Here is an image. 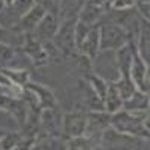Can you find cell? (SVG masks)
Segmentation results:
<instances>
[{"instance_id": "6da1fadb", "label": "cell", "mask_w": 150, "mask_h": 150, "mask_svg": "<svg viewBox=\"0 0 150 150\" xmlns=\"http://www.w3.org/2000/svg\"><path fill=\"white\" fill-rule=\"evenodd\" d=\"M144 114H147V111L135 112L122 108L110 116V125H112V128L116 131L126 135H147L149 126L144 125Z\"/></svg>"}, {"instance_id": "7a4b0ae2", "label": "cell", "mask_w": 150, "mask_h": 150, "mask_svg": "<svg viewBox=\"0 0 150 150\" xmlns=\"http://www.w3.org/2000/svg\"><path fill=\"white\" fill-rule=\"evenodd\" d=\"M129 42L128 32L119 24L99 26V48L101 51H116Z\"/></svg>"}, {"instance_id": "3957f363", "label": "cell", "mask_w": 150, "mask_h": 150, "mask_svg": "<svg viewBox=\"0 0 150 150\" xmlns=\"http://www.w3.org/2000/svg\"><path fill=\"white\" fill-rule=\"evenodd\" d=\"M129 77L134 81L137 90L149 93V65L138 56V53H134L132 63L129 68Z\"/></svg>"}, {"instance_id": "277c9868", "label": "cell", "mask_w": 150, "mask_h": 150, "mask_svg": "<svg viewBox=\"0 0 150 150\" xmlns=\"http://www.w3.org/2000/svg\"><path fill=\"white\" fill-rule=\"evenodd\" d=\"M86 129H87V116L83 114V112L78 111L68 112L62 119V131L69 138L84 135Z\"/></svg>"}, {"instance_id": "5b68a950", "label": "cell", "mask_w": 150, "mask_h": 150, "mask_svg": "<svg viewBox=\"0 0 150 150\" xmlns=\"http://www.w3.org/2000/svg\"><path fill=\"white\" fill-rule=\"evenodd\" d=\"M24 89L27 92H30V95L33 96V104L38 107L44 108H53L56 101H54V95L51 93V90H48L47 87L41 86V84H33V83H26Z\"/></svg>"}, {"instance_id": "8992f818", "label": "cell", "mask_w": 150, "mask_h": 150, "mask_svg": "<svg viewBox=\"0 0 150 150\" xmlns=\"http://www.w3.org/2000/svg\"><path fill=\"white\" fill-rule=\"evenodd\" d=\"M78 51L84 54L89 60H95L98 57V54L101 53V48H99V27L92 26L90 32L84 38V41L78 45Z\"/></svg>"}, {"instance_id": "52a82bcc", "label": "cell", "mask_w": 150, "mask_h": 150, "mask_svg": "<svg viewBox=\"0 0 150 150\" xmlns=\"http://www.w3.org/2000/svg\"><path fill=\"white\" fill-rule=\"evenodd\" d=\"M59 30V26H57V21L54 18V15L51 14H45L44 18L39 21V24L36 26V29L33 30L35 32V39L38 41H51L54 39V36Z\"/></svg>"}, {"instance_id": "ba28073f", "label": "cell", "mask_w": 150, "mask_h": 150, "mask_svg": "<svg viewBox=\"0 0 150 150\" xmlns=\"http://www.w3.org/2000/svg\"><path fill=\"white\" fill-rule=\"evenodd\" d=\"M74 26H75V21H68L62 26L56 36H54V41L56 45L59 47V50L65 53H71L72 50L75 48V41H74Z\"/></svg>"}, {"instance_id": "9c48e42d", "label": "cell", "mask_w": 150, "mask_h": 150, "mask_svg": "<svg viewBox=\"0 0 150 150\" xmlns=\"http://www.w3.org/2000/svg\"><path fill=\"white\" fill-rule=\"evenodd\" d=\"M47 14V11L42 5H35L26 15H23L20 20V29L24 32H33L36 29V26L39 24V21L44 18V15Z\"/></svg>"}, {"instance_id": "30bf717a", "label": "cell", "mask_w": 150, "mask_h": 150, "mask_svg": "<svg viewBox=\"0 0 150 150\" xmlns=\"http://www.w3.org/2000/svg\"><path fill=\"white\" fill-rule=\"evenodd\" d=\"M128 111H135V112H143L149 111V93L135 90L131 98H128L126 101H123V107Z\"/></svg>"}, {"instance_id": "8fae6325", "label": "cell", "mask_w": 150, "mask_h": 150, "mask_svg": "<svg viewBox=\"0 0 150 150\" xmlns=\"http://www.w3.org/2000/svg\"><path fill=\"white\" fill-rule=\"evenodd\" d=\"M104 102V108L107 112H110V114H114V112H117L119 110H122L123 107V99L120 98L119 92L116 90V87L112 83H108V89H107V93L102 99Z\"/></svg>"}, {"instance_id": "7c38bea8", "label": "cell", "mask_w": 150, "mask_h": 150, "mask_svg": "<svg viewBox=\"0 0 150 150\" xmlns=\"http://www.w3.org/2000/svg\"><path fill=\"white\" fill-rule=\"evenodd\" d=\"M138 56L149 65L150 62V30H149V21H144L140 29V39L138 47L135 48Z\"/></svg>"}, {"instance_id": "4fadbf2b", "label": "cell", "mask_w": 150, "mask_h": 150, "mask_svg": "<svg viewBox=\"0 0 150 150\" xmlns=\"http://www.w3.org/2000/svg\"><path fill=\"white\" fill-rule=\"evenodd\" d=\"M24 53L35 62H45L47 60V53L41 47L39 41L35 39V38H30V36L24 41Z\"/></svg>"}, {"instance_id": "5bb4252c", "label": "cell", "mask_w": 150, "mask_h": 150, "mask_svg": "<svg viewBox=\"0 0 150 150\" xmlns=\"http://www.w3.org/2000/svg\"><path fill=\"white\" fill-rule=\"evenodd\" d=\"M111 83L114 84L116 90L119 92V95L123 101H126L128 98H131L134 95V92L137 90V87H135V84L131 80L129 75H120L116 81H111Z\"/></svg>"}, {"instance_id": "9a60e30c", "label": "cell", "mask_w": 150, "mask_h": 150, "mask_svg": "<svg viewBox=\"0 0 150 150\" xmlns=\"http://www.w3.org/2000/svg\"><path fill=\"white\" fill-rule=\"evenodd\" d=\"M0 129L6 132H18L20 129L18 120L3 107H0Z\"/></svg>"}, {"instance_id": "2e32d148", "label": "cell", "mask_w": 150, "mask_h": 150, "mask_svg": "<svg viewBox=\"0 0 150 150\" xmlns=\"http://www.w3.org/2000/svg\"><path fill=\"white\" fill-rule=\"evenodd\" d=\"M101 17V8L96 6V5H86L83 12H81V17H80V21L86 23V24H90V26H93V23Z\"/></svg>"}, {"instance_id": "e0dca14e", "label": "cell", "mask_w": 150, "mask_h": 150, "mask_svg": "<svg viewBox=\"0 0 150 150\" xmlns=\"http://www.w3.org/2000/svg\"><path fill=\"white\" fill-rule=\"evenodd\" d=\"M92 26L90 24H86L83 21H75L74 26V41H75V48H78V45L84 41V38L87 36V33L90 32Z\"/></svg>"}, {"instance_id": "ac0fdd59", "label": "cell", "mask_w": 150, "mask_h": 150, "mask_svg": "<svg viewBox=\"0 0 150 150\" xmlns=\"http://www.w3.org/2000/svg\"><path fill=\"white\" fill-rule=\"evenodd\" d=\"M89 81H90V87L92 90L101 98L104 99L105 93H107V89H108V81L104 80L102 77H99V75H95V77H89Z\"/></svg>"}, {"instance_id": "d6986e66", "label": "cell", "mask_w": 150, "mask_h": 150, "mask_svg": "<svg viewBox=\"0 0 150 150\" xmlns=\"http://www.w3.org/2000/svg\"><path fill=\"white\" fill-rule=\"evenodd\" d=\"M35 5H36V0H14V3L11 5V8L14 9V12L21 18L23 15H26Z\"/></svg>"}, {"instance_id": "ffe728a7", "label": "cell", "mask_w": 150, "mask_h": 150, "mask_svg": "<svg viewBox=\"0 0 150 150\" xmlns=\"http://www.w3.org/2000/svg\"><path fill=\"white\" fill-rule=\"evenodd\" d=\"M68 149H92V141L89 138H86L84 135H80V137H74V138L69 140Z\"/></svg>"}, {"instance_id": "44dd1931", "label": "cell", "mask_w": 150, "mask_h": 150, "mask_svg": "<svg viewBox=\"0 0 150 150\" xmlns=\"http://www.w3.org/2000/svg\"><path fill=\"white\" fill-rule=\"evenodd\" d=\"M137 0H112V9L114 11H129L132 8H135Z\"/></svg>"}, {"instance_id": "7402d4cb", "label": "cell", "mask_w": 150, "mask_h": 150, "mask_svg": "<svg viewBox=\"0 0 150 150\" xmlns=\"http://www.w3.org/2000/svg\"><path fill=\"white\" fill-rule=\"evenodd\" d=\"M135 6L140 9V14L146 18V21H149V2H137Z\"/></svg>"}, {"instance_id": "603a6c76", "label": "cell", "mask_w": 150, "mask_h": 150, "mask_svg": "<svg viewBox=\"0 0 150 150\" xmlns=\"http://www.w3.org/2000/svg\"><path fill=\"white\" fill-rule=\"evenodd\" d=\"M2 3H3L5 6H11L12 3H14V0H2Z\"/></svg>"}, {"instance_id": "cb8c5ba5", "label": "cell", "mask_w": 150, "mask_h": 150, "mask_svg": "<svg viewBox=\"0 0 150 150\" xmlns=\"http://www.w3.org/2000/svg\"><path fill=\"white\" fill-rule=\"evenodd\" d=\"M2 5H3V3H0V6H2Z\"/></svg>"}, {"instance_id": "d4e9b609", "label": "cell", "mask_w": 150, "mask_h": 150, "mask_svg": "<svg viewBox=\"0 0 150 150\" xmlns=\"http://www.w3.org/2000/svg\"><path fill=\"white\" fill-rule=\"evenodd\" d=\"M0 3H2V0H0Z\"/></svg>"}]
</instances>
